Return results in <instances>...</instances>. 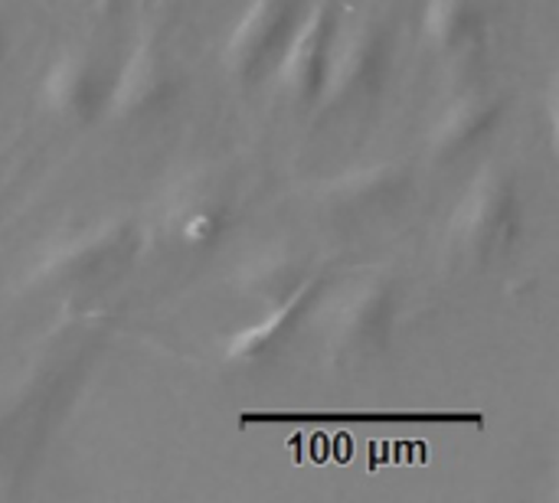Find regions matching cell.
Here are the masks:
<instances>
[{"label": "cell", "instance_id": "obj_14", "mask_svg": "<svg viewBox=\"0 0 559 503\" xmlns=\"http://www.w3.org/2000/svg\"><path fill=\"white\" fill-rule=\"evenodd\" d=\"M308 275L311 272L305 268V262L298 255H292V252H265V255L246 262L236 272L233 285L246 301H255V304L269 308V304L285 301Z\"/></svg>", "mask_w": 559, "mask_h": 503}, {"label": "cell", "instance_id": "obj_13", "mask_svg": "<svg viewBox=\"0 0 559 503\" xmlns=\"http://www.w3.org/2000/svg\"><path fill=\"white\" fill-rule=\"evenodd\" d=\"M485 13L478 0H426L423 36L439 56H465L481 43Z\"/></svg>", "mask_w": 559, "mask_h": 503}, {"label": "cell", "instance_id": "obj_10", "mask_svg": "<svg viewBox=\"0 0 559 503\" xmlns=\"http://www.w3.org/2000/svg\"><path fill=\"white\" fill-rule=\"evenodd\" d=\"M105 92H108V79H105L98 59H92L82 49L59 52L46 65V72L36 85V98H39L43 111L59 121L95 118L105 105Z\"/></svg>", "mask_w": 559, "mask_h": 503}, {"label": "cell", "instance_id": "obj_12", "mask_svg": "<svg viewBox=\"0 0 559 503\" xmlns=\"http://www.w3.org/2000/svg\"><path fill=\"white\" fill-rule=\"evenodd\" d=\"M504 105L495 92H462L455 95L426 134V151L432 160H459L501 124Z\"/></svg>", "mask_w": 559, "mask_h": 503}, {"label": "cell", "instance_id": "obj_2", "mask_svg": "<svg viewBox=\"0 0 559 503\" xmlns=\"http://www.w3.org/2000/svg\"><path fill=\"white\" fill-rule=\"evenodd\" d=\"M400 288L390 275H364L341 291L324 318V354L337 370L380 357L396 331Z\"/></svg>", "mask_w": 559, "mask_h": 503}, {"label": "cell", "instance_id": "obj_1", "mask_svg": "<svg viewBox=\"0 0 559 503\" xmlns=\"http://www.w3.org/2000/svg\"><path fill=\"white\" fill-rule=\"evenodd\" d=\"M521 232V190L511 167L491 160L465 187L455 203L445 242L465 262H491L511 249Z\"/></svg>", "mask_w": 559, "mask_h": 503}, {"label": "cell", "instance_id": "obj_4", "mask_svg": "<svg viewBox=\"0 0 559 503\" xmlns=\"http://www.w3.org/2000/svg\"><path fill=\"white\" fill-rule=\"evenodd\" d=\"M386 69H390V39L380 23L373 20H354L350 26L337 23L314 105L321 111H341L347 105H357L383 85Z\"/></svg>", "mask_w": 559, "mask_h": 503}, {"label": "cell", "instance_id": "obj_5", "mask_svg": "<svg viewBox=\"0 0 559 503\" xmlns=\"http://www.w3.org/2000/svg\"><path fill=\"white\" fill-rule=\"evenodd\" d=\"M177 95L174 59L157 36H138L118 75L108 82L102 111L111 121H144L160 115Z\"/></svg>", "mask_w": 559, "mask_h": 503}, {"label": "cell", "instance_id": "obj_15", "mask_svg": "<svg viewBox=\"0 0 559 503\" xmlns=\"http://www.w3.org/2000/svg\"><path fill=\"white\" fill-rule=\"evenodd\" d=\"M167 219H170V226H174V232H177V239L183 245H210L229 226L226 206L216 196H210L206 190L180 193Z\"/></svg>", "mask_w": 559, "mask_h": 503}, {"label": "cell", "instance_id": "obj_9", "mask_svg": "<svg viewBox=\"0 0 559 503\" xmlns=\"http://www.w3.org/2000/svg\"><path fill=\"white\" fill-rule=\"evenodd\" d=\"M295 20L298 0H249L226 39V69L239 79L259 75L278 56Z\"/></svg>", "mask_w": 559, "mask_h": 503}, {"label": "cell", "instance_id": "obj_6", "mask_svg": "<svg viewBox=\"0 0 559 503\" xmlns=\"http://www.w3.org/2000/svg\"><path fill=\"white\" fill-rule=\"evenodd\" d=\"M334 29H337L334 0H314L305 10V16L295 20L288 39L275 56V85L282 95H288L292 101L318 98Z\"/></svg>", "mask_w": 559, "mask_h": 503}, {"label": "cell", "instance_id": "obj_11", "mask_svg": "<svg viewBox=\"0 0 559 503\" xmlns=\"http://www.w3.org/2000/svg\"><path fill=\"white\" fill-rule=\"evenodd\" d=\"M324 288H328L324 275H314V272H311L285 301L269 304V308L262 311L259 321H252L249 327H239V331L223 344V357H226L229 363H255V360L269 357V354H272L275 347H282V344L292 337V331L314 311V304H318V298L324 295Z\"/></svg>", "mask_w": 559, "mask_h": 503}, {"label": "cell", "instance_id": "obj_8", "mask_svg": "<svg viewBox=\"0 0 559 503\" xmlns=\"http://www.w3.org/2000/svg\"><path fill=\"white\" fill-rule=\"evenodd\" d=\"M239 429L249 426H472L485 429L478 409H246Z\"/></svg>", "mask_w": 559, "mask_h": 503}, {"label": "cell", "instance_id": "obj_3", "mask_svg": "<svg viewBox=\"0 0 559 503\" xmlns=\"http://www.w3.org/2000/svg\"><path fill=\"white\" fill-rule=\"evenodd\" d=\"M138 249V226L128 216L98 219L52 239L26 268V288L66 291L108 275Z\"/></svg>", "mask_w": 559, "mask_h": 503}, {"label": "cell", "instance_id": "obj_7", "mask_svg": "<svg viewBox=\"0 0 559 503\" xmlns=\"http://www.w3.org/2000/svg\"><path fill=\"white\" fill-rule=\"evenodd\" d=\"M413 173L403 160H370L318 187V203L337 219H370L406 200Z\"/></svg>", "mask_w": 559, "mask_h": 503}, {"label": "cell", "instance_id": "obj_16", "mask_svg": "<svg viewBox=\"0 0 559 503\" xmlns=\"http://www.w3.org/2000/svg\"><path fill=\"white\" fill-rule=\"evenodd\" d=\"M3 49H7V33H3V20H0V59H3Z\"/></svg>", "mask_w": 559, "mask_h": 503}]
</instances>
